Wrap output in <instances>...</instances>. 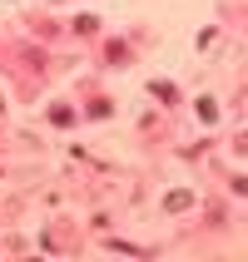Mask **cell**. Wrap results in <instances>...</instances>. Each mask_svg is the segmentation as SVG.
<instances>
[{
    "label": "cell",
    "mask_w": 248,
    "mask_h": 262,
    "mask_svg": "<svg viewBox=\"0 0 248 262\" xmlns=\"http://www.w3.org/2000/svg\"><path fill=\"white\" fill-rule=\"evenodd\" d=\"M164 203H169V208H174V213H179V208H189L194 198H189V193H184V188H174V193H169V198H164Z\"/></svg>",
    "instance_id": "obj_1"
}]
</instances>
